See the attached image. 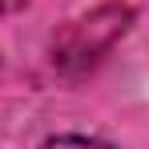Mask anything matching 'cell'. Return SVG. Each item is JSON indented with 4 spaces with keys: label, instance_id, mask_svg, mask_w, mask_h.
Segmentation results:
<instances>
[{
    "label": "cell",
    "instance_id": "obj_2",
    "mask_svg": "<svg viewBox=\"0 0 149 149\" xmlns=\"http://www.w3.org/2000/svg\"><path fill=\"white\" fill-rule=\"evenodd\" d=\"M45 149H109V145H97L89 137H52V141H45Z\"/></svg>",
    "mask_w": 149,
    "mask_h": 149
},
{
    "label": "cell",
    "instance_id": "obj_1",
    "mask_svg": "<svg viewBox=\"0 0 149 149\" xmlns=\"http://www.w3.org/2000/svg\"><path fill=\"white\" fill-rule=\"evenodd\" d=\"M125 20H129V8H101L93 16L77 20L65 32V40L56 49V61L61 65H69V61H93L97 52H105L125 32Z\"/></svg>",
    "mask_w": 149,
    "mask_h": 149
}]
</instances>
